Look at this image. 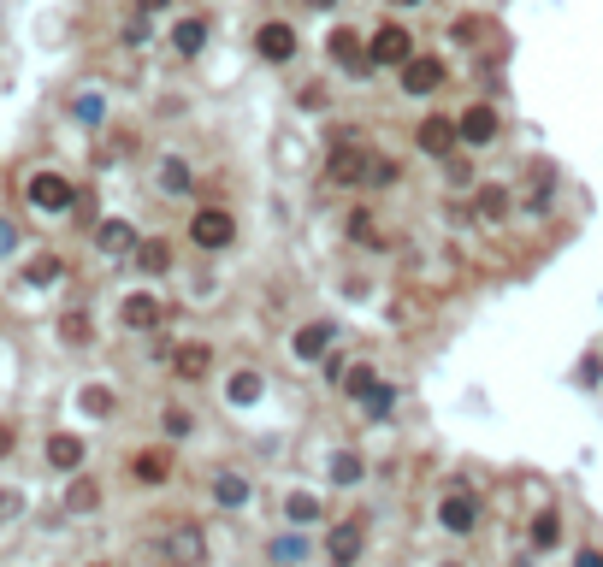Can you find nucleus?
<instances>
[{
  "label": "nucleus",
  "mask_w": 603,
  "mask_h": 567,
  "mask_svg": "<svg viewBox=\"0 0 603 567\" xmlns=\"http://www.w3.org/2000/svg\"><path fill=\"white\" fill-rule=\"evenodd\" d=\"M438 567H462V562H438Z\"/></svg>",
  "instance_id": "49530a36"
},
{
  "label": "nucleus",
  "mask_w": 603,
  "mask_h": 567,
  "mask_svg": "<svg viewBox=\"0 0 603 567\" xmlns=\"http://www.w3.org/2000/svg\"><path fill=\"white\" fill-rule=\"evenodd\" d=\"M166 6H172V0H136V12H142V18H148V12H166Z\"/></svg>",
  "instance_id": "37998d69"
},
{
  "label": "nucleus",
  "mask_w": 603,
  "mask_h": 567,
  "mask_svg": "<svg viewBox=\"0 0 603 567\" xmlns=\"http://www.w3.org/2000/svg\"><path fill=\"white\" fill-rule=\"evenodd\" d=\"M509 207H515V195L503 184H479V195H473V213L479 219H491V225H503L509 219Z\"/></svg>",
  "instance_id": "6ab92c4d"
},
{
  "label": "nucleus",
  "mask_w": 603,
  "mask_h": 567,
  "mask_svg": "<svg viewBox=\"0 0 603 567\" xmlns=\"http://www.w3.org/2000/svg\"><path fill=\"white\" fill-rule=\"evenodd\" d=\"M320 6H337V0H320Z\"/></svg>",
  "instance_id": "de8ad7c7"
},
{
  "label": "nucleus",
  "mask_w": 603,
  "mask_h": 567,
  "mask_svg": "<svg viewBox=\"0 0 603 567\" xmlns=\"http://www.w3.org/2000/svg\"><path fill=\"white\" fill-rule=\"evenodd\" d=\"M361 550H367V526H361V514H355V520H337L332 532H326V556H332V567H355V562H361Z\"/></svg>",
  "instance_id": "20e7f679"
},
{
  "label": "nucleus",
  "mask_w": 603,
  "mask_h": 567,
  "mask_svg": "<svg viewBox=\"0 0 603 567\" xmlns=\"http://www.w3.org/2000/svg\"><path fill=\"white\" fill-rule=\"evenodd\" d=\"M343 231H349V243H361V249H373V243H379V225H373V213H367V207H355Z\"/></svg>",
  "instance_id": "bb28decb"
},
{
  "label": "nucleus",
  "mask_w": 603,
  "mask_h": 567,
  "mask_svg": "<svg viewBox=\"0 0 603 567\" xmlns=\"http://www.w3.org/2000/svg\"><path fill=\"white\" fill-rule=\"evenodd\" d=\"M89 508H101V485L89 479V473H77L66 491V514H89Z\"/></svg>",
  "instance_id": "5701e85b"
},
{
  "label": "nucleus",
  "mask_w": 603,
  "mask_h": 567,
  "mask_svg": "<svg viewBox=\"0 0 603 567\" xmlns=\"http://www.w3.org/2000/svg\"><path fill=\"white\" fill-rule=\"evenodd\" d=\"M131 479L136 485H166V479H172V455H166V449H136Z\"/></svg>",
  "instance_id": "4468645a"
},
{
  "label": "nucleus",
  "mask_w": 603,
  "mask_h": 567,
  "mask_svg": "<svg viewBox=\"0 0 603 567\" xmlns=\"http://www.w3.org/2000/svg\"><path fill=\"white\" fill-rule=\"evenodd\" d=\"M154 184H160V195H190V166L178 154H166L160 172H154Z\"/></svg>",
  "instance_id": "412c9836"
},
{
  "label": "nucleus",
  "mask_w": 603,
  "mask_h": 567,
  "mask_svg": "<svg viewBox=\"0 0 603 567\" xmlns=\"http://www.w3.org/2000/svg\"><path fill=\"white\" fill-rule=\"evenodd\" d=\"M166 266H172V243H166V237H142V243H136V272L160 278Z\"/></svg>",
  "instance_id": "aec40b11"
},
{
  "label": "nucleus",
  "mask_w": 603,
  "mask_h": 567,
  "mask_svg": "<svg viewBox=\"0 0 603 567\" xmlns=\"http://www.w3.org/2000/svg\"><path fill=\"white\" fill-rule=\"evenodd\" d=\"M302 107H308V113H320V107H332V95H326V83H308V89H302Z\"/></svg>",
  "instance_id": "c9c22d12"
},
{
  "label": "nucleus",
  "mask_w": 603,
  "mask_h": 567,
  "mask_svg": "<svg viewBox=\"0 0 603 567\" xmlns=\"http://www.w3.org/2000/svg\"><path fill=\"white\" fill-rule=\"evenodd\" d=\"M332 479L337 485H355V479H361V455H355V449H337L332 455Z\"/></svg>",
  "instance_id": "c756f323"
},
{
  "label": "nucleus",
  "mask_w": 603,
  "mask_h": 567,
  "mask_svg": "<svg viewBox=\"0 0 603 567\" xmlns=\"http://www.w3.org/2000/svg\"><path fill=\"white\" fill-rule=\"evenodd\" d=\"M432 160H450L456 148H462V125L456 119H444V113H432V119H420V136H414Z\"/></svg>",
  "instance_id": "423d86ee"
},
{
  "label": "nucleus",
  "mask_w": 603,
  "mask_h": 567,
  "mask_svg": "<svg viewBox=\"0 0 603 567\" xmlns=\"http://www.w3.org/2000/svg\"><path fill=\"white\" fill-rule=\"evenodd\" d=\"M12 514H24V497L18 491H0V520H12Z\"/></svg>",
  "instance_id": "e433bc0d"
},
{
  "label": "nucleus",
  "mask_w": 603,
  "mask_h": 567,
  "mask_svg": "<svg viewBox=\"0 0 603 567\" xmlns=\"http://www.w3.org/2000/svg\"><path fill=\"white\" fill-rule=\"evenodd\" d=\"M598 373H603V361L598 355H586V361H580V384H598Z\"/></svg>",
  "instance_id": "ea45409f"
},
{
  "label": "nucleus",
  "mask_w": 603,
  "mask_h": 567,
  "mask_svg": "<svg viewBox=\"0 0 603 567\" xmlns=\"http://www.w3.org/2000/svg\"><path fill=\"white\" fill-rule=\"evenodd\" d=\"M201 42H207V18H178L172 24V48L178 54H201Z\"/></svg>",
  "instance_id": "b1692460"
},
{
  "label": "nucleus",
  "mask_w": 603,
  "mask_h": 567,
  "mask_svg": "<svg viewBox=\"0 0 603 567\" xmlns=\"http://www.w3.org/2000/svg\"><path fill=\"white\" fill-rule=\"evenodd\" d=\"M60 337H66L71 349H83V343L95 337V325H89V314H77V308H71V314H60Z\"/></svg>",
  "instance_id": "cd10ccee"
},
{
  "label": "nucleus",
  "mask_w": 603,
  "mask_h": 567,
  "mask_svg": "<svg viewBox=\"0 0 603 567\" xmlns=\"http://www.w3.org/2000/svg\"><path fill=\"white\" fill-rule=\"evenodd\" d=\"M24 195H30L36 213H66V207H77V189H71L60 172H36V178L24 184Z\"/></svg>",
  "instance_id": "7ed1b4c3"
},
{
  "label": "nucleus",
  "mask_w": 603,
  "mask_h": 567,
  "mask_svg": "<svg viewBox=\"0 0 603 567\" xmlns=\"http://www.w3.org/2000/svg\"><path fill=\"white\" fill-rule=\"evenodd\" d=\"M332 60L343 65V71H355V77H361V71H373V60H367V42H361L355 30H332Z\"/></svg>",
  "instance_id": "dca6fc26"
},
{
  "label": "nucleus",
  "mask_w": 603,
  "mask_h": 567,
  "mask_svg": "<svg viewBox=\"0 0 603 567\" xmlns=\"http://www.w3.org/2000/svg\"><path fill=\"white\" fill-rule=\"evenodd\" d=\"M213 503L243 508L249 503V479H243V473H219V479H213Z\"/></svg>",
  "instance_id": "393cba45"
},
{
  "label": "nucleus",
  "mask_w": 603,
  "mask_h": 567,
  "mask_svg": "<svg viewBox=\"0 0 603 567\" xmlns=\"http://www.w3.org/2000/svg\"><path fill=\"white\" fill-rule=\"evenodd\" d=\"M373 184H397V160H373L367 154V189Z\"/></svg>",
  "instance_id": "72a5a7b5"
},
{
  "label": "nucleus",
  "mask_w": 603,
  "mask_h": 567,
  "mask_svg": "<svg viewBox=\"0 0 603 567\" xmlns=\"http://www.w3.org/2000/svg\"><path fill=\"white\" fill-rule=\"evenodd\" d=\"M255 396H261V378H255V373L231 378V402H255Z\"/></svg>",
  "instance_id": "f704fd0d"
},
{
  "label": "nucleus",
  "mask_w": 603,
  "mask_h": 567,
  "mask_svg": "<svg viewBox=\"0 0 603 567\" xmlns=\"http://www.w3.org/2000/svg\"><path fill=\"white\" fill-rule=\"evenodd\" d=\"M60 272H66V266H60V254H36V260L24 266V284H30V290H48Z\"/></svg>",
  "instance_id": "a878e982"
},
{
  "label": "nucleus",
  "mask_w": 603,
  "mask_h": 567,
  "mask_svg": "<svg viewBox=\"0 0 603 567\" xmlns=\"http://www.w3.org/2000/svg\"><path fill=\"white\" fill-rule=\"evenodd\" d=\"M332 343H337L332 319H308V325L296 331V343H290V349H296V361H326V349H332Z\"/></svg>",
  "instance_id": "6e6552de"
},
{
  "label": "nucleus",
  "mask_w": 603,
  "mask_h": 567,
  "mask_svg": "<svg viewBox=\"0 0 603 567\" xmlns=\"http://www.w3.org/2000/svg\"><path fill=\"white\" fill-rule=\"evenodd\" d=\"M255 54H261L267 65L296 60V30H290V24H261V36H255Z\"/></svg>",
  "instance_id": "9b49d317"
},
{
  "label": "nucleus",
  "mask_w": 603,
  "mask_h": 567,
  "mask_svg": "<svg viewBox=\"0 0 603 567\" xmlns=\"http://www.w3.org/2000/svg\"><path fill=\"white\" fill-rule=\"evenodd\" d=\"M580 567H603V556L598 550H580Z\"/></svg>",
  "instance_id": "c03bdc74"
},
{
  "label": "nucleus",
  "mask_w": 603,
  "mask_h": 567,
  "mask_svg": "<svg viewBox=\"0 0 603 567\" xmlns=\"http://www.w3.org/2000/svg\"><path fill=\"white\" fill-rule=\"evenodd\" d=\"M95 249L101 254H136V231L125 219H101V225H95Z\"/></svg>",
  "instance_id": "a211bd4d"
},
{
  "label": "nucleus",
  "mask_w": 603,
  "mask_h": 567,
  "mask_svg": "<svg viewBox=\"0 0 603 567\" xmlns=\"http://www.w3.org/2000/svg\"><path fill=\"white\" fill-rule=\"evenodd\" d=\"M125 42H131V48H142V42H148V24H142V18H131V24H125Z\"/></svg>",
  "instance_id": "58836bf2"
},
{
  "label": "nucleus",
  "mask_w": 603,
  "mask_h": 567,
  "mask_svg": "<svg viewBox=\"0 0 603 567\" xmlns=\"http://www.w3.org/2000/svg\"><path fill=\"white\" fill-rule=\"evenodd\" d=\"M438 526H444V532H456V538L473 532V526H479V503H473L468 491H450V497L438 503Z\"/></svg>",
  "instance_id": "1a4fd4ad"
},
{
  "label": "nucleus",
  "mask_w": 603,
  "mask_h": 567,
  "mask_svg": "<svg viewBox=\"0 0 603 567\" xmlns=\"http://www.w3.org/2000/svg\"><path fill=\"white\" fill-rule=\"evenodd\" d=\"M284 520L290 526H314V520H326V508H320V497H308V491H290L284 497Z\"/></svg>",
  "instance_id": "4be33fe9"
},
{
  "label": "nucleus",
  "mask_w": 603,
  "mask_h": 567,
  "mask_svg": "<svg viewBox=\"0 0 603 567\" xmlns=\"http://www.w3.org/2000/svg\"><path fill=\"white\" fill-rule=\"evenodd\" d=\"M160 426H166V438H190V432H196V414H184V408H166V420H160Z\"/></svg>",
  "instance_id": "2f4dec72"
},
{
  "label": "nucleus",
  "mask_w": 603,
  "mask_h": 567,
  "mask_svg": "<svg viewBox=\"0 0 603 567\" xmlns=\"http://www.w3.org/2000/svg\"><path fill=\"white\" fill-rule=\"evenodd\" d=\"M231 237H237V219L225 213V207H201L196 219H190V243L196 249H231Z\"/></svg>",
  "instance_id": "f03ea898"
},
{
  "label": "nucleus",
  "mask_w": 603,
  "mask_h": 567,
  "mask_svg": "<svg viewBox=\"0 0 603 567\" xmlns=\"http://www.w3.org/2000/svg\"><path fill=\"white\" fill-rule=\"evenodd\" d=\"M48 467H54V473H77V467H83V438H77V432H54V438H48Z\"/></svg>",
  "instance_id": "f3484780"
},
{
  "label": "nucleus",
  "mask_w": 603,
  "mask_h": 567,
  "mask_svg": "<svg viewBox=\"0 0 603 567\" xmlns=\"http://www.w3.org/2000/svg\"><path fill=\"white\" fill-rule=\"evenodd\" d=\"M83 414H95V420H101V414H113V390L89 384V390H83Z\"/></svg>",
  "instance_id": "7c9ffc66"
},
{
  "label": "nucleus",
  "mask_w": 603,
  "mask_h": 567,
  "mask_svg": "<svg viewBox=\"0 0 603 567\" xmlns=\"http://www.w3.org/2000/svg\"><path fill=\"white\" fill-rule=\"evenodd\" d=\"M160 556L172 567H207V538H201L196 520H178V526L160 538Z\"/></svg>",
  "instance_id": "f257e3e1"
},
{
  "label": "nucleus",
  "mask_w": 603,
  "mask_h": 567,
  "mask_svg": "<svg viewBox=\"0 0 603 567\" xmlns=\"http://www.w3.org/2000/svg\"><path fill=\"white\" fill-rule=\"evenodd\" d=\"M444 83V60L420 54V60H402V95H432Z\"/></svg>",
  "instance_id": "9d476101"
},
{
  "label": "nucleus",
  "mask_w": 603,
  "mask_h": 567,
  "mask_svg": "<svg viewBox=\"0 0 603 567\" xmlns=\"http://www.w3.org/2000/svg\"><path fill=\"white\" fill-rule=\"evenodd\" d=\"M391 6H426V0H391Z\"/></svg>",
  "instance_id": "a18cd8bd"
},
{
  "label": "nucleus",
  "mask_w": 603,
  "mask_h": 567,
  "mask_svg": "<svg viewBox=\"0 0 603 567\" xmlns=\"http://www.w3.org/2000/svg\"><path fill=\"white\" fill-rule=\"evenodd\" d=\"M367 60H373V65L414 60V36H408L402 24H379V30H373V42H367Z\"/></svg>",
  "instance_id": "39448f33"
},
{
  "label": "nucleus",
  "mask_w": 603,
  "mask_h": 567,
  "mask_svg": "<svg viewBox=\"0 0 603 567\" xmlns=\"http://www.w3.org/2000/svg\"><path fill=\"white\" fill-rule=\"evenodd\" d=\"M12 443H18V432H12V426H6V420H0V461H6V455H12Z\"/></svg>",
  "instance_id": "79ce46f5"
},
{
  "label": "nucleus",
  "mask_w": 603,
  "mask_h": 567,
  "mask_svg": "<svg viewBox=\"0 0 603 567\" xmlns=\"http://www.w3.org/2000/svg\"><path fill=\"white\" fill-rule=\"evenodd\" d=\"M456 125H462V142H468V148H491V142H497V113H491L485 101H479V107H468Z\"/></svg>",
  "instance_id": "f8f14e48"
},
{
  "label": "nucleus",
  "mask_w": 603,
  "mask_h": 567,
  "mask_svg": "<svg viewBox=\"0 0 603 567\" xmlns=\"http://www.w3.org/2000/svg\"><path fill=\"white\" fill-rule=\"evenodd\" d=\"M77 119H83V125H95V119H101V101H95V95H83V101H77Z\"/></svg>",
  "instance_id": "4c0bfd02"
},
{
  "label": "nucleus",
  "mask_w": 603,
  "mask_h": 567,
  "mask_svg": "<svg viewBox=\"0 0 603 567\" xmlns=\"http://www.w3.org/2000/svg\"><path fill=\"white\" fill-rule=\"evenodd\" d=\"M326 178L332 184H367V154L355 148V136H343L332 148V160H326Z\"/></svg>",
  "instance_id": "0eeeda50"
},
{
  "label": "nucleus",
  "mask_w": 603,
  "mask_h": 567,
  "mask_svg": "<svg viewBox=\"0 0 603 567\" xmlns=\"http://www.w3.org/2000/svg\"><path fill=\"white\" fill-rule=\"evenodd\" d=\"M12 249H18V231H12V225L0 219V254H12Z\"/></svg>",
  "instance_id": "a19ab883"
},
{
  "label": "nucleus",
  "mask_w": 603,
  "mask_h": 567,
  "mask_svg": "<svg viewBox=\"0 0 603 567\" xmlns=\"http://www.w3.org/2000/svg\"><path fill=\"white\" fill-rule=\"evenodd\" d=\"M119 319H125L131 331H154V325L166 319V308H160L148 290H136V296H125V302H119Z\"/></svg>",
  "instance_id": "ddd939ff"
},
{
  "label": "nucleus",
  "mask_w": 603,
  "mask_h": 567,
  "mask_svg": "<svg viewBox=\"0 0 603 567\" xmlns=\"http://www.w3.org/2000/svg\"><path fill=\"white\" fill-rule=\"evenodd\" d=\"M562 544V520L556 514H538L533 520V550H556Z\"/></svg>",
  "instance_id": "c85d7f7f"
},
{
  "label": "nucleus",
  "mask_w": 603,
  "mask_h": 567,
  "mask_svg": "<svg viewBox=\"0 0 603 567\" xmlns=\"http://www.w3.org/2000/svg\"><path fill=\"white\" fill-rule=\"evenodd\" d=\"M343 390H349V396H361V402H367V396H373V390H379V384H373V367H355V373L343 378Z\"/></svg>",
  "instance_id": "473e14b6"
},
{
  "label": "nucleus",
  "mask_w": 603,
  "mask_h": 567,
  "mask_svg": "<svg viewBox=\"0 0 603 567\" xmlns=\"http://www.w3.org/2000/svg\"><path fill=\"white\" fill-rule=\"evenodd\" d=\"M172 373L184 378V384L207 378V373H213V349H207V343H184V349H172Z\"/></svg>",
  "instance_id": "2eb2a0df"
}]
</instances>
